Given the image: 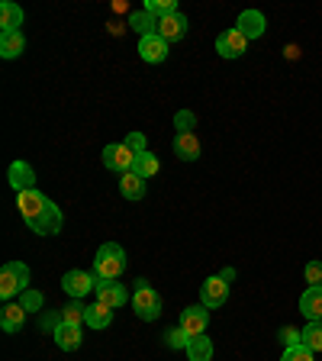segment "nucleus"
Returning <instances> with one entry per match:
<instances>
[{
	"instance_id": "393cba45",
	"label": "nucleus",
	"mask_w": 322,
	"mask_h": 361,
	"mask_svg": "<svg viewBox=\"0 0 322 361\" xmlns=\"http://www.w3.org/2000/svg\"><path fill=\"white\" fill-rule=\"evenodd\" d=\"M129 26H132V30L139 32V36H151V32L158 30V20L149 13V10L142 7V10H139V13H132V16H129Z\"/></svg>"
},
{
	"instance_id": "bb28decb",
	"label": "nucleus",
	"mask_w": 322,
	"mask_h": 361,
	"mask_svg": "<svg viewBox=\"0 0 322 361\" xmlns=\"http://www.w3.org/2000/svg\"><path fill=\"white\" fill-rule=\"evenodd\" d=\"M145 10H149L155 20H165V16L178 13V0H145Z\"/></svg>"
},
{
	"instance_id": "6ab92c4d",
	"label": "nucleus",
	"mask_w": 322,
	"mask_h": 361,
	"mask_svg": "<svg viewBox=\"0 0 322 361\" xmlns=\"http://www.w3.org/2000/svg\"><path fill=\"white\" fill-rule=\"evenodd\" d=\"M20 26H23V10L16 7L13 0H4V4H0V30L20 32Z\"/></svg>"
},
{
	"instance_id": "0eeeda50",
	"label": "nucleus",
	"mask_w": 322,
	"mask_h": 361,
	"mask_svg": "<svg viewBox=\"0 0 322 361\" xmlns=\"http://www.w3.org/2000/svg\"><path fill=\"white\" fill-rule=\"evenodd\" d=\"M16 207H20V216L26 219V223H32V219L39 216V213L49 207V197L42 194V190H23V194H16Z\"/></svg>"
},
{
	"instance_id": "39448f33",
	"label": "nucleus",
	"mask_w": 322,
	"mask_h": 361,
	"mask_svg": "<svg viewBox=\"0 0 322 361\" xmlns=\"http://www.w3.org/2000/svg\"><path fill=\"white\" fill-rule=\"evenodd\" d=\"M104 165L116 174H126V171H132V165H135V152L129 149L126 142H113L104 149Z\"/></svg>"
},
{
	"instance_id": "412c9836",
	"label": "nucleus",
	"mask_w": 322,
	"mask_h": 361,
	"mask_svg": "<svg viewBox=\"0 0 322 361\" xmlns=\"http://www.w3.org/2000/svg\"><path fill=\"white\" fill-rule=\"evenodd\" d=\"M23 323H26V310H23V303H7V307L0 310V326H4V332H16Z\"/></svg>"
},
{
	"instance_id": "4468645a",
	"label": "nucleus",
	"mask_w": 322,
	"mask_h": 361,
	"mask_svg": "<svg viewBox=\"0 0 322 361\" xmlns=\"http://www.w3.org/2000/svg\"><path fill=\"white\" fill-rule=\"evenodd\" d=\"M139 55H142V61H149V65H158V61L168 59V42L158 36V32L142 36L139 39Z\"/></svg>"
},
{
	"instance_id": "20e7f679",
	"label": "nucleus",
	"mask_w": 322,
	"mask_h": 361,
	"mask_svg": "<svg viewBox=\"0 0 322 361\" xmlns=\"http://www.w3.org/2000/svg\"><path fill=\"white\" fill-rule=\"evenodd\" d=\"M61 290L71 297V300H78V297H84V293L97 290V274L94 271H68L65 278H61Z\"/></svg>"
},
{
	"instance_id": "a878e982",
	"label": "nucleus",
	"mask_w": 322,
	"mask_h": 361,
	"mask_svg": "<svg viewBox=\"0 0 322 361\" xmlns=\"http://www.w3.org/2000/svg\"><path fill=\"white\" fill-rule=\"evenodd\" d=\"M158 168H161V165H158V155H151V152H142V155H135V165H132V171L139 174V178H145V180H149V178H155V174H158Z\"/></svg>"
},
{
	"instance_id": "72a5a7b5",
	"label": "nucleus",
	"mask_w": 322,
	"mask_h": 361,
	"mask_svg": "<svg viewBox=\"0 0 322 361\" xmlns=\"http://www.w3.org/2000/svg\"><path fill=\"white\" fill-rule=\"evenodd\" d=\"M306 281H309V287H322V262L306 264Z\"/></svg>"
},
{
	"instance_id": "f8f14e48",
	"label": "nucleus",
	"mask_w": 322,
	"mask_h": 361,
	"mask_svg": "<svg viewBox=\"0 0 322 361\" xmlns=\"http://www.w3.org/2000/svg\"><path fill=\"white\" fill-rule=\"evenodd\" d=\"M126 300H129V293H126V287H123L120 281H97V303L116 310V307H123Z\"/></svg>"
},
{
	"instance_id": "e433bc0d",
	"label": "nucleus",
	"mask_w": 322,
	"mask_h": 361,
	"mask_svg": "<svg viewBox=\"0 0 322 361\" xmlns=\"http://www.w3.org/2000/svg\"><path fill=\"white\" fill-rule=\"evenodd\" d=\"M280 338L287 342V348H290V345H303V332H300V329H293V326H287V329L280 332Z\"/></svg>"
},
{
	"instance_id": "6e6552de",
	"label": "nucleus",
	"mask_w": 322,
	"mask_h": 361,
	"mask_svg": "<svg viewBox=\"0 0 322 361\" xmlns=\"http://www.w3.org/2000/svg\"><path fill=\"white\" fill-rule=\"evenodd\" d=\"M225 297H229V281H225L223 274H216V278H206V281H203L200 300H203V307H206V310L223 307Z\"/></svg>"
},
{
	"instance_id": "ddd939ff",
	"label": "nucleus",
	"mask_w": 322,
	"mask_h": 361,
	"mask_svg": "<svg viewBox=\"0 0 322 361\" xmlns=\"http://www.w3.org/2000/svg\"><path fill=\"white\" fill-rule=\"evenodd\" d=\"M187 26H190L187 16H184V13H174V16H165V20H158V30H155V32L165 39L168 45H171V42H178V39L187 36Z\"/></svg>"
},
{
	"instance_id": "c9c22d12",
	"label": "nucleus",
	"mask_w": 322,
	"mask_h": 361,
	"mask_svg": "<svg viewBox=\"0 0 322 361\" xmlns=\"http://www.w3.org/2000/svg\"><path fill=\"white\" fill-rule=\"evenodd\" d=\"M126 145L135 152V155L149 152V145H145V135H142V133H129V135H126Z\"/></svg>"
},
{
	"instance_id": "423d86ee",
	"label": "nucleus",
	"mask_w": 322,
	"mask_h": 361,
	"mask_svg": "<svg viewBox=\"0 0 322 361\" xmlns=\"http://www.w3.org/2000/svg\"><path fill=\"white\" fill-rule=\"evenodd\" d=\"M61 223H65V216H61V210L55 207L52 200H49V207H45L42 213H39L32 223H26L32 229V233H39V235H55V233H61Z\"/></svg>"
},
{
	"instance_id": "b1692460",
	"label": "nucleus",
	"mask_w": 322,
	"mask_h": 361,
	"mask_svg": "<svg viewBox=\"0 0 322 361\" xmlns=\"http://www.w3.org/2000/svg\"><path fill=\"white\" fill-rule=\"evenodd\" d=\"M187 358L190 361H213V342L206 336H194L187 345Z\"/></svg>"
},
{
	"instance_id": "a211bd4d",
	"label": "nucleus",
	"mask_w": 322,
	"mask_h": 361,
	"mask_svg": "<svg viewBox=\"0 0 322 361\" xmlns=\"http://www.w3.org/2000/svg\"><path fill=\"white\" fill-rule=\"evenodd\" d=\"M55 342H58V348H65V352H75V348H81V326H71V323H61L58 329L52 332Z\"/></svg>"
},
{
	"instance_id": "7c9ffc66",
	"label": "nucleus",
	"mask_w": 322,
	"mask_h": 361,
	"mask_svg": "<svg viewBox=\"0 0 322 361\" xmlns=\"http://www.w3.org/2000/svg\"><path fill=\"white\" fill-rule=\"evenodd\" d=\"M280 361H316V358L306 345H290V348H284V358Z\"/></svg>"
},
{
	"instance_id": "f03ea898",
	"label": "nucleus",
	"mask_w": 322,
	"mask_h": 361,
	"mask_svg": "<svg viewBox=\"0 0 322 361\" xmlns=\"http://www.w3.org/2000/svg\"><path fill=\"white\" fill-rule=\"evenodd\" d=\"M26 284H30V268L23 262H10L4 264V271H0V297L4 300H10V297H16V293L26 290Z\"/></svg>"
},
{
	"instance_id": "c85d7f7f",
	"label": "nucleus",
	"mask_w": 322,
	"mask_h": 361,
	"mask_svg": "<svg viewBox=\"0 0 322 361\" xmlns=\"http://www.w3.org/2000/svg\"><path fill=\"white\" fill-rule=\"evenodd\" d=\"M61 319L71 326H84V319H87V307H81L78 300H71L65 310H61Z\"/></svg>"
},
{
	"instance_id": "f3484780",
	"label": "nucleus",
	"mask_w": 322,
	"mask_h": 361,
	"mask_svg": "<svg viewBox=\"0 0 322 361\" xmlns=\"http://www.w3.org/2000/svg\"><path fill=\"white\" fill-rule=\"evenodd\" d=\"M174 155H178L180 161H194V158H200V139H197L194 133H178L174 135Z\"/></svg>"
},
{
	"instance_id": "1a4fd4ad",
	"label": "nucleus",
	"mask_w": 322,
	"mask_h": 361,
	"mask_svg": "<svg viewBox=\"0 0 322 361\" xmlns=\"http://www.w3.org/2000/svg\"><path fill=\"white\" fill-rule=\"evenodd\" d=\"M206 326H210V313H206V307H187V310H180V329L187 332L190 338L203 336V332H206Z\"/></svg>"
},
{
	"instance_id": "2f4dec72",
	"label": "nucleus",
	"mask_w": 322,
	"mask_h": 361,
	"mask_svg": "<svg viewBox=\"0 0 322 361\" xmlns=\"http://www.w3.org/2000/svg\"><path fill=\"white\" fill-rule=\"evenodd\" d=\"M194 123H197V116L190 110H180L178 116H174V129H178V133H190V129H194Z\"/></svg>"
},
{
	"instance_id": "aec40b11",
	"label": "nucleus",
	"mask_w": 322,
	"mask_h": 361,
	"mask_svg": "<svg viewBox=\"0 0 322 361\" xmlns=\"http://www.w3.org/2000/svg\"><path fill=\"white\" fill-rule=\"evenodd\" d=\"M120 194L126 197V200H142L145 197V178H139L135 171L120 174Z\"/></svg>"
},
{
	"instance_id": "9b49d317",
	"label": "nucleus",
	"mask_w": 322,
	"mask_h": 361,
	"mask_svg": "<svg viewBox=\"0 0 322 361\" xmlns=\"http://www.w3.org/2000/svg\"><path fill=\"white\" fill-rule=\"evenodd\" d=\"M245 49H248V39L242 36L239 30H225V32H219V39H216V52L223 55V59H239V55H245Z\"/></svg>"
},
{
	"instance_id": "473e14b6",
	"label": "nucleus",
	"mask_w": 322,
	"mask_h": 361,
	"mask_svg": "<svg viewBox=\"0 0 322 361\" xmlns=\"http://www.w3.org/2000/svg\"><path fill=\"white\" fill-rule=\"evenodd\" d=\"M165 342H168V345H171V348H187V345H190V336H187V332H184V329H180V326H178V329H171V332H168V338H165Z\"/></svg>"
},
{
	"instance_id": "7ed1b4c3",
	"label": "nucleus",
	"mask_w": 322,
	"mask_h": 361,
	"mask_svg": "<svg viewBox=\"0 0 322 361\" xmlns=\"http://www.w3.org/2000/svg\"><path fill=\"white\" fill-rule=\"evenodd\" d=\"M132 307L139 319H158L161 316V297L149 287V281H135V293H132Z\"/></svg>"
},
{
	"instance_id": "dca6fc26",
	"label": "nucleus",
	"mask_w": 322,
	"mask_h": 361,
	"mask_svg": "<svg viewBox=\"0 0 322 361\" xmlns=\"http://www.w3.org/2000/svg\"><path fill=\"white\" fill-rule=\"evenodd\" d=\"M300 310L309 323H322V287H306V290H303Z\"/></svg>"
},
{
	"instance_id": "4be33fe9",
	"label": "nucleus",
	"mask_w": 322,
	"mask_h": 361,
	"mask_svg": "<svg viewBox=\"0 0 322 361\" xmlns=\"http://www.w3.org/2000/svg\"><path fill=\"white\" fill-rule=\"evenodd\" d=\"M110 323H113V310L104 307V303H90L84 326H90V329H106Z\"/></svg>"
},
{
	"instance_id": "cd10ccee",
	"label": "nucleus",
	"mask_w": 322,
	"mask_h": 361,
	"mask_svg": "<svg viewBox=\"0 0 322 361\" xmlns=\"http://www.w3.org/2000/svg\"><path fill=\"white\" fill-rule=\"evenodd\" d=\"M303 345L309 348V352H322V323H309L306 329H303Z\"/></svg>"
},
{
	"instance_id": "c756f323",
	"label": "nucleus",
	"mask_w": 322,
	"mask_h": 361,
	"mask_svg": "<svg viewBox=\"0 0 322 361\" xmlns=\"http://www.w3.org/2000/svg\"><path fill=\"white\" fill-rule=\"evenodd\" d=\"M20 303L26 313H36V310H42V293L39 290H23L20 293Z\"/></svg>"
},
{
	"instance_id": "f704fd0d",
	"label": "nucleus",
	"mask_w": 322,
	"mask_h": 361,
	"mask_svg": "<svg viewBox=\"0 0 322 361\" xmlns=\"http://www.w3.org/2000/svg\"><path fill=\"white\" fill-rule=\"evenodd\" d=\"M65 323V319H61V313H49V310H45L42 316H39V326H42V329H58V326Z\"/></svg>"
},
{
	"instance_id": "2eb2a0df",
	"label": "nucleus",
	"mask_w": 322,
	"mask_h": 361,
	"mask_svg": "<svg viewBox=\"0 0 322 361\" xmlns=\"http://www.w3.org/2000/svg\"><path fill=\"white\" fill-rule=\"evenodd\" d=\"M10 188L16 190V194H23V190H32L36 188V171H32L30 161H13L10 165Z\"/></svg>"
},
{
	"instance_id": "5701e85b",
	"label": "nucleus",
	"mask_w": 322,
	"mask_h": 361,
	"mask_svg": "<svg viewBox=\"0 0 322 361\" xmlns=\"http://www.w3.org/2000/svg\"><path fill=\"white\" fill-rule=\"evenodd\" d=\"M23 49H26L23 32H0V55L4 59H16V55H23Z\"/></svg>"
},
{
	"instance_id": "f257e3e1",
	"label": "nucleus",
	"mask_w": 322,
	"mask_h": 361,
	"mask_svg": "<svg viewBox=\"0 0 322 361\" xmlns=\"http://www.w3.org/2000/svg\"><path fill=\"white\" fill-rule=\"evenodd\" d=\"M126 268V252H123L120 242H104L97 248V258H94V274L97 281H116Z\"/></svg>"
},
{
	"instance_id": "9d476101",
	"label": "nucleus",
	"mask_w": 322,
	"mask_h": 361,
	"mask_svg": "<svg viewBox=\"0 0 322 361\" xmlns=\"http://www.w3.org/2000/svg\"><path fill=\"white\" fill-rule=\"evenodd\" d=\"M235 30H239L242 36L252 42V39H261V36H264L268 23H264V13H261V10H245V13H239V20H235Z\"/></svg>"
}]
</instances>
